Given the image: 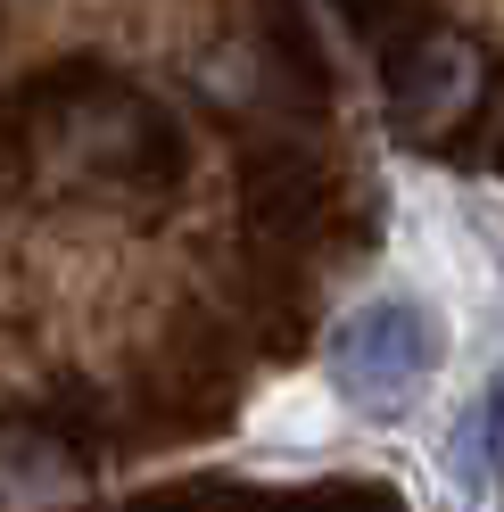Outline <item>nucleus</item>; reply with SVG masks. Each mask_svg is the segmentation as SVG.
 I'll use <instances>...</instances> for the list:
<instances>
[{
	"label": "nucleus",
	"instance_id": "f257e3e1",
	"mask_svg": "<svg viewBox=\"0 0 504 512\" xmlns=\"http://www.w3.org/2000/svg\"><path fill=\"white\" fill-rule=\"evenodd\" d=\"M430 372H438V323L422 306H405V298H381V306L348 314L339 339H331V389L364 422H397L405 405H422Z\"/></svg>",
	"mask_w": 504,
	"mask_h": 512
},
{
	"label": "nucleus",
	"instance_id": "f03ea898",
	"mask_svg": "<svg viewBox=\"0 0 504 512\" xmlns=\"http://www.w3.org/2000/svg\"><path fill=\"white\" fill-rule=\"evenodd\" d=\"M471 100H480V50H471L463 34H438L414 67H405V83H397V116H405L414 141H438Z\"/></svg>",
	"mask_w": 504,
	"mask_h": 512
},
{
	"label": "nucleus",
	"instance_id": "7ed1b4c3",
	"mask_svg": "<svg viewBox=\"0 0 504 512\" xmlns=\"http://www.w3.org/2000/svg\"><path fill=\"white\" fill-rule=\"evenodd\" d=\"M455 471L463 479H496L504 471V372H496V389L480 397V413H471L463 438H455Z\"/></svg>",
	"mask_w": 504,
	"mask_h": 512
}]
</instances>
